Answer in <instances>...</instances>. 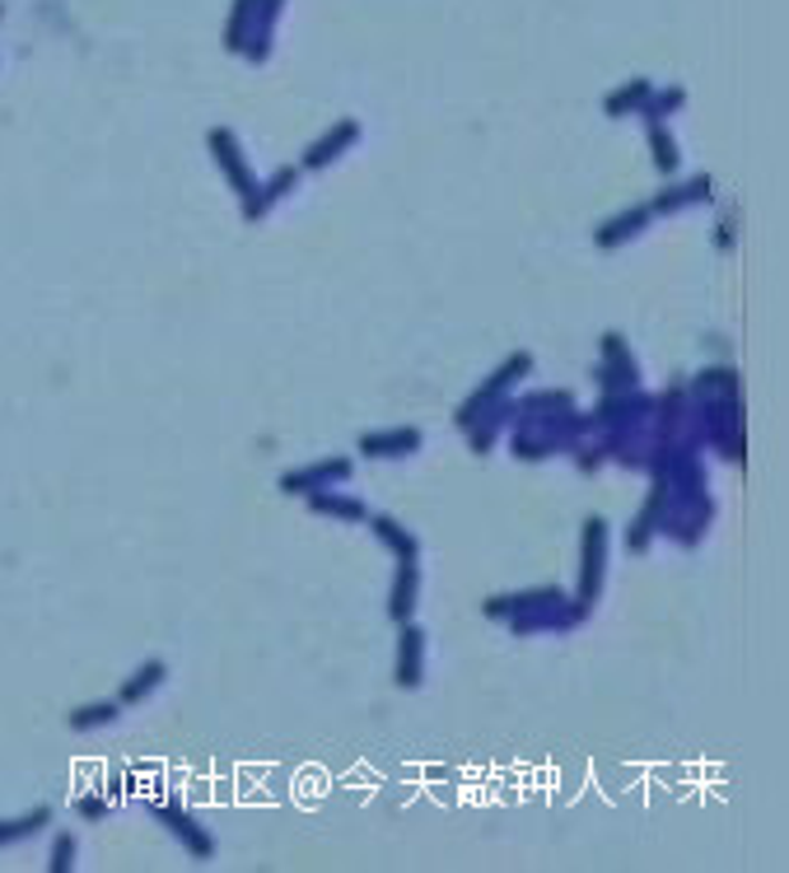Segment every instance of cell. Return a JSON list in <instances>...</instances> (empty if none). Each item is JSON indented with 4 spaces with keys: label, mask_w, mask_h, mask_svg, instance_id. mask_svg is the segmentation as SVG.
Wrapping results in <instances>:
<instances>
[{
    "label": "cell",
    "mask_w": 789,
    "mask_h": 873,
    "mask_svg": "<svg viewBox=\"0 0 789 873\" xmlns=\"http://www.w3.org/2000/svg\"><path fill=\"white\" fill-rule=\"evenodd\" d=\"M579 608H575V617H584L589 612V602L598 598V589H603V570H607V519H584V537H579Z\"/></svg>",
    "instance_id": "6da1fadb"
},
{
    "label": "cell",
    "mask_w": 789,
    "mask_h": 873,
    "mask_svg": "<svg viewBox=\"0 0 789 873\" xmlns=\"http://www.w3.org/2000/svg\"><path fill=\"white\" fill-rule=\"evenodd\" d=\"M206 145H211V154H215L224 183L234 187V196H239V201L253 196V192H257V173H253V164H247V154H243V145H239L234 131H230V126H215L211 136H206Z\"/></svg>",
    "instance_id": "7a4b0ae2"
},
{
    "label": "cell",
    "mask_w": 789,
    "mask_h": 873,
    "mask_svg": "<svg viewBox=\"0 0 789 873\" xmlns=\"http://www.w3.org/2000/svg\"><path fill=\"white\" fill-rule=\"evenodd\" d=\"M528 369H533V355H528V351L509 355V361H505L500 369H495L490 384H482V388H477V397L463 402V412H458V425H463V430H467V425H477V420H482V412H486V407H495V397H500L505 388H514Z\"/></svg>",
    "instance_id": "3957f363"
},
{
    "label": "cell",
    "mask_w": 789,
    "mask_h": 873,
    "mask_svg": "<svg viewBox=\"0 0 789 873\" xmlns=\"http://www.w3.org/2000/svg\"><path fill=\"white\" fill-rule=\"evenodd\" d=\"M150 813L160 818V822L169 826V832H173L178 841L188 845V855H196V860H211V855H215V841H211V832H206V826H201L192 813H183V809H178V803H154Z\"/></svg>",
    "instance_id": "277c9868"
},
{
    "label": "cell",
    "mask_w": 789,
    "mask_h": 873,
    "mask_svg": "<svg viewBox=\"0 0 789 873\" xmlns=\"http://www.w3.org/2000/svg\"><path fill=\"white\" fill-rule=\"evenodd\" d=\"M351 477V458H323L313 467H300V473H285L281 477V490L285 496H313V490H327L336 481Z\"/></svg>",
    "instance_id": "5b68a950"
},
{
    "label": "cell",
    "mask_w": 789,
    "mask_h": 873,
    "mask_svg": "<svg viewBox=\"0 0 789 873\" xmlns=\"http://www.w3.org/2000/svg\"><path fill=\"white\" fill-rule=\"evenodd\" d=\"M281 10H285V0H253V19H247V38H243L239 57H247V61L272 57V33H276Z\"/></svg>",
    "instance_id": "8992f818"
},
{
    "label": "cell",
    "mask_w": 789,
    "mask_h": 873,
    "mask_svg": "<svg viewBox=\"0 0 789 873\" xmlns=\"http://www.w3.org/2000/svg\"><path fill=\"white\" fill-rule=\"evenodd\" d=\"M360 141V122L355 118H342V122H336L332 131H327V136L323 141H313L308 150H304V169H327V164H336V160H342V154L351 150Z\"/></svg>",
    "instance_id": "52a82bcc"
},
{
    "label": "cell",
    "mask_w": 789,
    "mask_h": 873,
    "mask_svg": "<svg viewBox=\"0 0 789 873\" xmlns=\"http://www.w3.org/2000/svg\"><path fill=\"white\" fill-rule=\"evenodd\" d=\"M425 673V631L416 621H402V640H397V687H421Z\"/></svg>",
    "instance_id": "ba28073f"
},
{
    "label": "cell",
    "mask_w": 789,
    "mask_h": 873,
    "mask_svg": "<svg viewBox=\"0 0 789 873\" xmlns=\"http://www.w3.org/2000/svg\"><path fill=\"white\" fill-rule=\"evenodd\" d=\"M416 598H421V570H416V561H407V566H397V575H393L388 617H393L397 626L412 621V617H416Z\"/></svg>",
    "instance_id": "9c48e42d"
},
{
    "label": "cell",
    "mask_w": 789,
    "mask_h": 873,
    "mask_svg": "<svg viewBox=\"0 0 789 873\" xmlns=\"http://www.w3.org/2000/svg\"><path fill=\"white\" fill-rule=\"evenodd\" d=\"M370 528H374V537H378V542H383V547H388V551L397 556V566L421 561V542H416V537H412L407 528H402V524L393 519V514H370Z\"/></svg>",
    "instance_id": "30bf717a"
},
{
    "label": "cell",
    "mask_w": 789,
    "mask_h": 873,
    "mask_svg": "<svg viewBox=\"0 0 789 873\" xmlns=\"http://www.w3.org/2000/svg\"><path fill=\"white\" fill-rule=\"evenodd\" d=\"M421 449V430H374L360 435V454L365 458H407Z\"/></svg>",
    "instance_id": "8fae6325"
},
{
    "label": "cell",
    "mask_w": 789,
    "mask_h": 873,
    "mask_svg": "<svg viewBox=\"0 0 789 873\" xmlns=\"http://www.w3.org/2000/svg\"><path fill=\"white\" fill-rule=\"evenodd\" d=\"M566 593L560 589H528V593H514V598H490L486 602V617H518V612H543V608H560Z\"/></svg>",
    "instance_id": "7c38bea8"
},
{
    "label": "cell",
    "mask_w": 789,
    "mask_h": 873,
    "mask_svg": "<svg viewBox=\"0 0 789 873\" xmlns=\"http://www.w3.org/2000/svg\"><path fill=\"white\" fill-rule=\"evenodd\" d=\"M295 177H300V169H276L272 177H266V183H257V192H253V196L243 201V215L257 225V220H262L266 211H272V206H276V201H281L290 187H295Z\"/></svg>",
    "instance_id": "4fadbf2b"
},
{
    "label": "cell",
    "mask_w": 789,
    "mask_h": 873,
    "mask_svg": "<svg viewBox=\"0 0 789 873\" xmlns=\"http://www.w3.org/2000/svg\"><path fill=\"white\" fill-rule=\"evenodd\" d=\"M649 220H654L649 206H636V211H626V215H613V220H607V225L594 234V243H598L603 253H613V248H621L626 238H636V234L649 225Z\"/></svg>",
    "instance_id": "5bb4252c"
},
{
    "label": "cell",
    "mask_w": 789,
    "mask_h": 873,
    "mask_svg": "<svg viewBox=\"0 0 789 873\" xmlns=\"http://www.w3.org/2000/svg\"><path fill=\"white\" fill-rule=\"evenodd\" d=\"M654 94V80L649 75H636L630 84H621V89H613V94L603 99V113L607 118H626V113H640L645 108V99Z\"/></svg>",
    "instance_id": "9a60e30c"
},
{
    "label": "cell",
    "mask_w": 789,
    "mask_h": 873,
    "mask_svg": "<svg viewBox=\"0 0 789 873\" xmlns=\"http://www.w3.org/2000/svg\"><path fill=\"white\" fill-rule=\"evenodd\" d=\"M603 361L617 369V393H630L640 384V369H636V361H630V351H626V342L617 337V332H603Z\"/></svg>",
    "instance_id": "2e32d148"
},
{
    "label": "cell",
    "mask_w": 789,
    "mask_h": 873,
    "mask_svg": "<svg viewBox=\"0 0 789 873\" xmlns=\"http://www.w3.org/2000/svg\"><path fill=\"white\" fill-rule=\"evenodd\" d=\"M164 678H169V663H164V659H150V663L141 668L136 678H127V682H122V691H118V705H136V701H145L150 691L160 687Z\"/></svg>",
    "instance_id": "e0dca14e"
},
{
    "label": "cell",
    "mask_w": 789,
    "mask_h": 873,
    "mask_svg": "<svg viewBox=\"0 0 789 873\" xmlns=\"http://www.w3.org/2000/svg\"><path fill=\"white\" fill-rule=\"evenodd\" d=\"M710 196V173H696L691 183H678V187H668V192H659L654 196V215L659 211H678V206H691V201H706Z\"/></svg>",
    "instance_id": "ac0fdd59"
},
{
    "label": "cell",
    "mask_w": 789,
    "mask_h": 873,
    "mask_svg": "<svg viewBox=\"0 0 789 873\" xmlns=\"http://www.w3.org/2000/svg\"><path fill=\"white\" fill-rule=\"evenodd\" d=\"M308 509L313 514H332V519H370V509L360 505V500H351V496H332V490H313L308 496Z\"/></svg>",
    "instance_id": "d6986e66"
},
{
    "label": "cell",
    "mask_w": 789,
    "mask_h": 873,
    "mask_svg": "<svg viewBox=\"0 0 789 873\" xmlns=\"http://www.w3.org/2000/svg\"><path fill=\"white\" fill-rule=\"evenodd\" d=\"M649 150H654V169H659L664 177L678 173L682 154H678V141H672V131H668L664 122H654V126H649Z\"/></svg>",
    "instance_id": "ffe728a7"
},
{
    "label": "cell",
    "mask_w": 789,
    "mask_h": 873,
    "mask_svg": "<svg viewBox=\"0 0 789 873\" xmlns=\"http://www.w3.org/2000/svg\"><path fill=\"white\" fill-rule=\"evenodd\" d=\"M682 103H687V89H678V84H672V89H654V94L645 99V108H640V118H645L649 126H654V122H668Z\"/></svg>",
    "instance_id": "44dd1931"
},
{
    "label": "cell",
    "mask_w": 789,
    "mask_h": 873,
    "mask_svg": "<svg viewBox=\"0 0 789 873\" xmlns=\"http://www.w3.org/2000/svg\"><path fill=\"white\" fill-rule=\"evenodd\" d=\"M42 822H52V809H33V813H24V818H10V822H0V845H10V841H24V836H33Z\"/></svg>",
    "instance_id": "7402d4cb"
},
{
    "label": "cell",
    "mask_w": 789,
    "mask_h": 873,
    "mask_svg": "<svg viewBox=\"0 0 789 873\" xmlns=\"http://www.w3.org/2000/svg\"><path fill=\"white\" fill-rule=\"evenodd\" d=\"M122 714V705L118 701H99V705H80L75 714H71V729L75 733H84V729H99V724H112Z\"/></svg>",
    "instance_id": "603a6c76"
},
{
    "label": "cell",
    "mask_w": 789,
    "mask_h": 873,
    "mask_svg": "<svg viewBox=\"0 0 789 873\" xmlns=\"http://www.w3.org/2000/svg\"><path fill=\"white\" fill-rule=\"evenodd\" d=\"M71 864H75V836L61 832V836L52 841V873H65Z\"/></svg>",
    "instance_id": "cb8c5ba5"
},
{
    "label": "cell",
    "mask_w": 789,
    "mask_h": 873,
    "mask_svg": "<svg viewBox=\"0 0 789 873\" xmlns=\"http://www.w3.org/2000/svg\"><path fill=\"white\" fill-rule=\"evenodd\" d=\"M75 813H80V818H89V822H99V818H108V799H99V794H84V799L75 803Z\"/></svg>",
    "instance_id": "d4e9b609"
}]
</instances>
